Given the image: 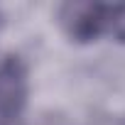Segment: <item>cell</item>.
<instances>
[{"label":"cell","mask_w":125,"mask_h":125,"mask_svg":"<svg viewBox=\"0 0 125 125\" xmlns=\"http://www.w3.org/2000/svg\"><path fill=\"white\" fill-rule=\"evenodd\" d=\"M108 10L103 3H64L59 8V25L74 42H93L108 32Z\"/></svg>","instance_id":"6da1fadb"},{"label":"cell","mask_w":125,"mask_h":125,"mask_svg":"<svg viewBox=\"0 0 125 125\" xmlns=\"http://www.w3.org/2000/svg\"><path fill=\"white\" fill-rule=\"evenodd\" d=\"M27 66L15 54L0 61V118L15 120L27 103Z\"/></svg>","instance_id":"7a4b0ae2"},{"label":"cell","mask_w":125,"mask_h":125,"mask_svg":"<svg viewBox=\"0 0 125 125\" xmlns=\"http://www.w3.org/2000/svg\"><path fill=\"white\" fill-rule=\"evenodd\" d=\"M108 34L125 42V5H110L108 10Z\"/></svg>","instance_id":"3957f363"}]
</instances>
